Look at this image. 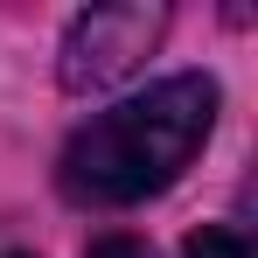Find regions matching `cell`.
Segmentation results:
<instances>
[{"mask_svg":"<svg viewBox=\"0 0 258 258\" xmlns=\"http://www.w3.org/2000/svg\"><path fill=\"white\" fill-rule=\"evenodd\" d=\"M216 126V84L203 70L161 77L140 98H119L105 112H91L70 133L63 161H56V188L77 210H133L147 196H161L181 181V168L203 154Z\"/></svg>","mask_w":258,"mask_h":258,"instance_id":"cell-1","label":"cell"},{"mask_svg":"<svg viewBox=\"0 0 258 258\" xmlns=\"http://www.w3.org/2000/svg\"><path fill=\"white\" fill-rule=\"evenodd\" d=\"M168 35V7H91L63 35V91H105L147 63Z\"/></svg>","mask_w":258,"mask_h":258,"instance_id":"cell-2","label":"cell"},{"mask_svg":"<svg viewBox=\"0 0 258 258\" xmlns=\"http://www.w3.org/2000/svg\"><path fill=\"white\" fill-rule=\"evenodd\" d=\"M181 258H244V237L237 230H203V237H188Z\"/></svg>","mask_w":258,"mask_h":258,"instance_id":"cell-3","label":"cell"},{"mask_svg":"<svg viewBox=\"0 0 258 258\" xmlns=\"http://www.w3.org/2000/svg\"><path fill=\"white\" fill-rule=\"evenodd\" d=\"M84 258H154V244H140V237H126V230H112V237H98Z\"/></svg>","mask_w":258,"mask_h":258,"instance_id":"cell-4","label":"cell"},{"mask_svg":"<svg viewBox=\"0 0 258 258\" xmlns=\"http://www.w3.org/2000/svg\"><path fill=\"white\" fill-rule=\"evenodd\" d=\"M0 258H28V251H0Z\"/></svg>","mask_w":258,"mask_h":258,"instance_id":"cell-5","label":"cell"}]
</instances>
